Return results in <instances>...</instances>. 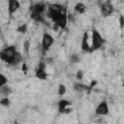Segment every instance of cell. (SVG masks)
<instances>
[{"instance_id": "20", "label": "cell", "mask_w": 124, "mask_h": 124, "mask_svg": "<svg viewBox=\"0 0 124 124\" xmlns=\"http://www.w3.org/2000/svg\"><path fill=\"white\" fill-rule=\"evenodd\" d=\"M77 78L78 79H81L82 78H83V73H82V71H78V73H77Z\"/></svg>"}, {"instance_id": "3", "label": "cell", "mask_w": 124, "mask_h": 124, "mask_svg": "<svg viewBox=\"0 0 124 124\" xmlns=\"http://www.w3.org/2000/svg\"><path fill=\"white\" fill-rule=\"evenodd\" d=\"M54 43V39L53 37L48 33V32H45L42 36V43H41V48L43 50L44 53H46V51H48L51 47V46Z\"/></svg>"}, {"instance_id": "18", "label": "cell", "mask_w": 124, "mask_h": 124, "mask_svg": "<svg viewBox=\"0 0 124 124\" xmlns=\"http://www.w3.org/2000/svg\"><path fill=\"white\" fill-rule=\"evenodd\" d=\"M29 46H30L29 41H25L24 44H23V46H24V50H25L26 52H28V50H29Z\"/></svg>"}, {"instance_id": "17", "label": "cell", "mask_w": 124, "mask_h": 124, "mask_svg": "<svg viewBox=\"0 0 124 124\" xmlns=\"http://www.w3.org/2000/svg\"><path fill=\"white\" fill-rule=\"evenodd\" d=\"M79 56H78V54H72L71 56H70V60H71V63H78V62H79Z\"/></svg>"}, {"instance_id": "21", "label": "cell", "mask_w": 124, "mask_h": 124, "mask_svg": "<svg viewBox=\"0 0 124 124\" xmlns=\"http://www.w3.org/2000/svg\"><path fill=\"white\" fill-rule=\"evenodd\" d=\"M79 124H81V123H79Z\"/></svg>"}, {"instance_id": "9", "label": "cell", "mask_w": 124, "mask_h": 124, "mask_svg": "<svg viewBox=\"0 0 124 124\" xmlns=\"http://www.w3.org/2000/svg\"><path fill=\"white\" fill-rule=\"evenodd\" d=\"M81 49L84 52L89 51L90 52V46L88 44V33L84 32L82 35V39H81Z\"/></svg>"}, {"instance_id": "16", "label": "cell", "mask_w": 124, "mask_h": 124, "mask_svg": "<svg viewBox=\"0 0 124 124\" xmlns=\"http://www.w3.org/2000/svg\"><path fill=\"white\" fill-rule=\"evenodd\" d=\"M7 83H8V78H6L5 75L1 74L0 75V87H3L5 85H7Z\"/></svg>"}, {"instance_id": "4", "label": "cell", "mask_w": 124, "mask_h": 124, "mask_svg": "<svg viewBox=\"0 0 124 124\" xmlns=\"http://www.w3.org/2000/svg\"><path fill=\"white\" fill-rule=\"evenodd\" d=\"M108 111H109V108H108V105L107 101L100 102L95 108V114L99 115V116L107 115V114H108Z\"/></svg>"}, {"instance_id": "11", "label": "cell", "mask_w": 124, "mask_h": 124, "mask_svg": "<svg viewBox=\"0 0 124 124\" xmlns=\"http://www.w3.org/2000/svg\"><path fill=\"white\" fill-rule=\"evenodd\" d=\"M90 87H88V86H86V85H84V84H82V83H79V82H76V83H74V89L77 91V92H83V91H85V90H87V89H89Z\"/></svg>"}, {"instance_id": "10", "label": "cell", "mask_w": 124, "mask_h": 124, "mask_svg": "<svg viewBox=\"0 0 124 124\" xmlns=\"http://www.w3.org/2000/svg\"><path fill=\"white\" fill-rule=\"evenodd\" d=\"M74 11H75V13H77V14H83V13L86 11V6H85L83 3H81V2L77 3V4L74 6Z\"/></svg>"}, {"instance_id": "19", "label": "cell", "mask_w": 124, "mask_h": 124, "mask_svg": "<svg viewBox=\"0 0 124 124\" xmlns=\"http://www.w3.org/2000/svg\"><path fill=\"white\" fill-rule=\"evenodd\" d=\"M119 25L121 28L124 27V16H119Z\"/></svg>"}, {"instance_id": "7", "label": "cell", "mask_w": 124, "mask_h": 124, "mask_svg": "<svg viewBox=\"0 0 124 124\" xmlns=\"http://www.w3.org/2000/svg\"><path fill=\"white\" fill-rule=\"evenodd\" d=\"M68 14L66 13V11L62 14V16H60V18L55 22V24L59 27V29H64V28H66V26H67V23H68V16H67Z\"/></svg>"}, {"instance_id": "8", "label": "cell", "mask_w": 124, "mask_h": 124, "mask_svg": "<svg viewBox=\"0 0 124 124\" xmlns=\"http://www.w3.org/2000/svg\"><path fill=\"white\" fill-rule=\"evenodd\" d=\"M71 105H72V103H71L70 101L66 100V99H61V100H59V102H58V104H57V106H58V111H59L60 113H64L65 110H66V108H69V107H71Z\"/></svg>"}, {"instance_id": "12", "label": "cell", "mask_w": 124, "mask_h": 124, "mask_svg": "<svg viewBox=\"0 0 124 124\" xmlns=\"http://www.w3.org/2000/svg\"><path fill=\"white\" fill-rule=\"evenodd\" d=\"M0 92H1V95L3 97H8L12 93V88L7 84L3 87H0Z\"/></svg>"}, {"instance_id": "13", "label": "cell", "mask_w": 124, "mask_h": 124, "mask_svg": "<svg viewBox=\"0 0 124 124\" xmlns=\"http://www.w3.org/2000/svg\"><path fill=\"white\" fill-rule=\"evenodd\" d=\"M26 31H27V24L26 23H22V24L18 25L16 28V32H18L20 34H25Z\"/></svg>"}, {"instance_id": "14", "label": "cell", "mask_w": 124, "mask_h": 124, "mask_svg": "<svg viewBox=\"0 0 124 124\" xmlns=\"http://www.w3.org/2000/svg\"><path fill=\"white\" fill-rule=\"evenodd\" d=\"M66 91H67V89H66V86H65L64 84H62V83H61V84H59V85H58V90H57L58 95H60V96L65 95Z\"/></svg>"}, {"instance_id": "5", "label": "cell", "mask_w": 124, "mask_h": 124, "mask_svg": "<svg viewBox=\"0 0 124 124\" xmlns=\"http://www.w3.org/2000/svg\"><path fill=\"white\" fill-rule=\"evenodd\" d=\"M100 9H101V15L103 16H108L114 11V7L112 6V4L110 2H106V3L101 4Z\"/></svg>"}, {"instance_id": "15", "label": "cell", "mask_w": 124, "mask_h": 124, "mask_svg": "<svg viewBox=\"0 0 124 124\" xmlns=\"http://www.w3.org/2000/svg\"><path fill=\"white\" fill-rule=\"evenodd\" d=\"M0 104H1V106L8 108V107L10 106V104H11V101H10L9 97H3V98L1 99V101H0Z\"/></svg>"}, {"instance_id": "1", "label": "cell", "mask_w": 124, "mask_h": 124, "mask_svg": "<svg viewBox=\"0 0 124 124\" xmlns=\"http://www.w3.org/2000/svg\"><path fill=\"white\" fill-rule=\"evenodd\" d=\"M16 53H17V51L16 49V46H9L0 51V58L2 61L8 63L9 65H15Z\"/></svg>"}, {"instance_id": "2", "label": "cell", "mask_w": 124, "mask_h": 124, "mask_svg": "<svg viewBox=\"0 0 124 124\" xmlns=\"http://www.w3.org/2000/svg\"><path fill=\"white\" fill-rule=\"evenodd\" d=\"M91 40H92V45L90 46V52L95 51V50H98L99 48H101V46H103V45L105 43L104 38L99 33V31H97L96 29H93L92 30Z\"/></svg>"}, {"instance_id": "6", "label": "cell", "mask_w": 124, "mask_h": 124, "mask_svg": "<svg viewBox=\"0 0 124 124\" xmlns=\"http://www.w3.org/2000/svg\"><path fill=\"white\" fill-rule=\"evenodd\" d=\"M19 8H20L19 1H17V0H9L8 1V13H9L10 16H12Z\"/></svg>"}]
</instances>
